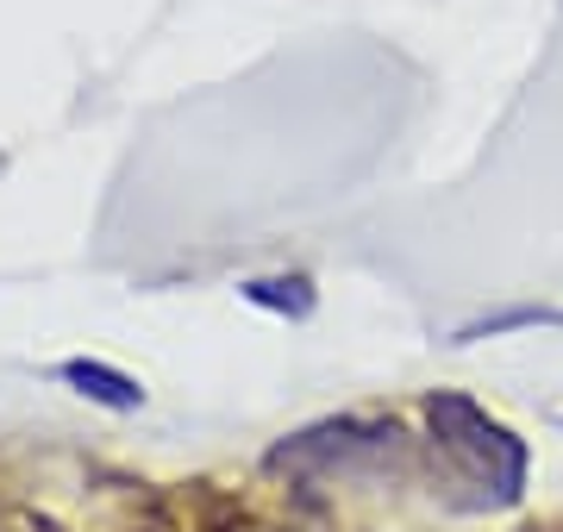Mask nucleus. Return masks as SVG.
I'll return each instance as SVG.
<instances>
[{"mask_svg":"<svg viewBox=\"0 0 563 532\" xmlns=\"http://www.w3.org/2000/svg\"><path fill=\"white\" fill-rule=\"evenodd\" d=\"M244 301L251 308H269V313H288V320H307L320 295H313L307 276H257V282H244Z\"/></svg>","mask_w":563,"mask_h":532,"instance_id":"nucleus-4","label":"nucleus"},{"mask_svg":"<svg viewBox=\"0 0 563 532\" xmlns=\"http://www.w3.org/2000/svg\"><path fill=\"white\" fill-rule=\"evenodd\" d=\"M57 376H63L76 395H88V401H101V408H113V413H139V408H144V389H139V383H132L125 369L101 364V357H69Z\"/></svg>","mask_w":563,"mask_h":532,"instance_id":"nucleus-3","label":"nucleus"},{"mask_svg":"<svg viewBox=\"0 0 563 532\" xmlns=\"http://www.w3.org/2000/svg\"><path fill=\"white\" fill-rule=\"evenodd\" d=\"M426 426L432 445L444 451V464L457 470V483L470 489V508H514L526 489V445L514 439V426H501L488 408H476L457 389L426 395Z\"/></svg>","mask_w":563,"mask_h":532,"instance_id":"nucleus-1","label":"nucleus"},{"mask_svg":"<svg viewBox=\"0 0 563 532\" xmlns=\"http://www.w3.org/2000/svg\"><path fill=\"white\" fill-rule=\"evenodd\" d=\"M395 426H357V420H332V426L295 432L288 445L269 451V470L288 476H332V470H357L363 457H395Z\"/></svg>","mask_w":563,"mask_h":532,"instance_id":"nucleus-2","label":"nucleus"}]
</instances>
